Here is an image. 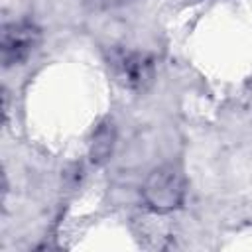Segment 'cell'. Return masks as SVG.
Listing matches in <instances>:
<instances>
[{
    "label": "cell",
    "mask_w": 252,
    "mask_h": 252,
    "mask_svg": "<svg viewBox=\"0 0 252 252\" xmlns=\"http://www.w3.org/2000/svg\"><path fill=\"white\" fill-rule=\"evenodd\" d=\"M142 199L156 213H169L181 207L185 199V175L179 165L163 163L150 171L142 185Z\"/></svg>",
    "instance_id": "6da1fadb"
},
{
    "label": "cell",
    "mask_w": 252,
    "mask_h": 252,
    "mask_svg": "<svg viewBox=\"0 0 252 252\" xmlns=\"http://www.w3.org/2000/svg\"><path fill=\"white\" fill-rule=\"evenodd\" d=\"M106 65L112 79L132 93H146L156 79V63L144 51L112 47L106 53Z\"/></svg>",
    "instance_id": "7a4b0ae2"
},
{
    "label": "cell",
    "mask_w": 252,
    "mask_h": 252,
    "mask_svg": "<svg viewBox=\"0 0 252 252\" xmlns=\"http://www.w3.org/2000/svg\"><path fill=\"white\" fill-rule=\"evenodd\" d=\"M39 41H41V32L35 24L28 20L6 22L2 26V37H0L2 65L8 69L12 65L24 63L37 49Z\"/></svg>",
    "instance_id": "3957f363"
},
{
    "label": "cell",
    "mask_w": 252,
    "mask_h": 252,
    "mask_svg": "<svg viewBox=\"0 0 252 252\" xmlns=\"http://www.w3.org/2000/svg\"><path fill=\"white\" fill-rule=\"evenodd\" d=\"M114 140H116V132H114V124L110 120H104L96 126V130L93 132V142H91V161L100 165L104 163L110 156H112V148H114Z\"/></svg>",
    "instance_id": "277c9868"
},
{
    "label": "cell",
    "mask_w": 252,
    "mask_h": 252,
    "mask_svg": "<svg viewBox=\"0 0 252 252\" xmlns=\"http://www.w3.org/2000/svg\"><path fill=\"white\" fill-rule=\"evenodd\" d=\"M126 2H130V0H100V4H102V6H106V8L120 6V4H126Z\"/></svg>",
    "instance_id": "5b68a950"
}]
</instances>
